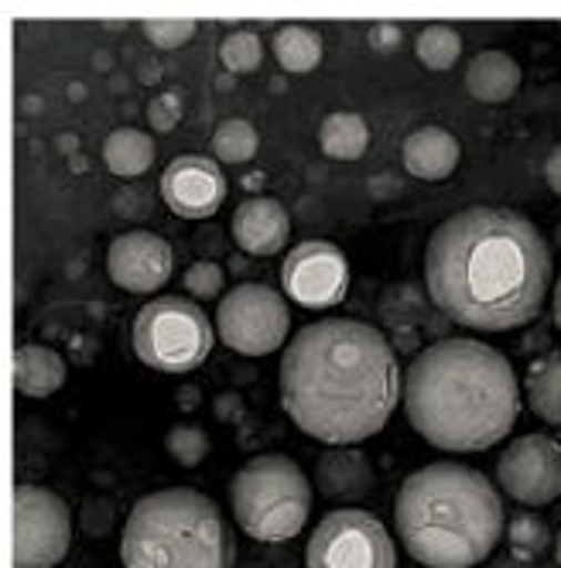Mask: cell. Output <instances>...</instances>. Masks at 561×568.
Wrapping results in <instances>:
<instances>
[{
  "mask_svg": "<svg viewBox=\"0 0 561 568\" xmlns=\"http://www.w3.org/2000/svg\"><path fill=\"white\" fill-rule=\"evenodd\" d=\"M431 302L479 333H507L531 322L551 284L544 233L513 210L466 206L435 226L425 251Z\"/></svg>",
  "mask_w": 561,
  "mask_h": 568,
  "instance_id": "cell-1",
  "label": "cell"
},
{
  "mask_svg": "<svg viewBox=\"0 0 561 568\" xmlns=\"http://www.w3.org/2000/svg\"><path fill=\"white\" fill-rule=\"evenodd\" d=\"M400 390L397 356L367 322H312L280 356V404L305 435L326 445H356L384 432Z\"/></svg>",
  "mask_w": 561,
  "mask_h": 568,
  "instance_id": "cell-2",
  "label": "cell"
},
{
  "mask_svg": "<svg viewBox=\"0 0 561 568\" xmlns=\"http://www.w3.org/2000/svg\"><path fill=\"white\" fill-rule=\"evenodd\" d=\"M411 428L442 453H483L503 442L520 415L510 359L466 336L425 346L405 374Z\"/></svg>",
  "mask_w": 561,
  "mask_h": 568,
  "instance_id": "cell-3",
  "label": "cell"
},
{
  "mask_svg": "<svg viewBox=\"0 0 561 568\" xmlns=\"http://www.w3.org/2000/svg\"><path fill=\"white\" fill-rule=\"evenodd\" d=\"M397 535L425 568H476L503 538V500L472 466L431 463L400 483Z\"/></svg>",
  "mask_w": 561,
  "mask_h": 568,
  "instance_id": "cell-4",
  "label": "cell"
},
{
  "mask_svg": "<svg viewBox=\"0 0 561 568\" xmlns=\"http://www.w3.org/2000/svg\"><path fill=\"white\" fill-rule=\"evenodd\" d=\"M233 558L226 517L206 494L188 486L141 497L120 535L124 568H233Z\"/></svg>",
  "mask_w": 561,
  "mask_h": 568,
  "instance_id": "cell-5",
  "label": "cell"
},
{
  "mask_svg": "<svg viewBox=\"0 0 561 568\" xmlns=\"http://www.w3.org/2000/svg\"><path fill=\"white\" fill-rule=\"evenodd\" d=\"M233 517L254 541H288L312 514V483L302 466L280 453H267L239 466L230 483Z\"/></svg>",
  "mask_w": 561,
  "mask_h": 568,
  "instance_id": "cell-6",
  "label": "cell"
},
{
  "mask_svg": "<svg viewBox=\"0 0 561 568\" xmlns=\"http://www.w3.org/2000/svg\"><path fill=\"white\" fill-rule=\"evenodd\" d=\"M213 349V326L192 298H154L134 318V353L151 371L188 374L206 363Z\"/></svg>",
  "mask_w": 561,
  "mask_h": 568,
  "instance_id": "cell-7",
  "label": "cell"
},
{
  "mask_svg": "<svg viewBox=\"0 0 561 568\" xmlns=\"http://www.w3.org/2000/svg\"><path fill=\"white\" fill-rule=\"evenodd\" d=\"M72 545L69 504L49 486L21 483L11 494V565L55 568Z\"/></svg>",
  "mask_w": 561,
  "mask_h": 568,
  "instance_id": "cell-8",
  "label": "cell"
},
{
  "mask_svg": "<svg viewBox=\"0 0 561 568\" xmlns=\"http://www.w3.org/2000/svg\"><path fill=\"white\" fill-rule=\"evenodd\" d=\"M308 568H397L387 527L356 507L329 510L315 524L305 548Z\"/></svg>",
  "mask_w": 561,
  "mask_h": 568,
  "instance_id": "cell-9",
  "label": "cell"
},
{
  "mask_svg": "<svg viewBox=\"0 0 561 568\" xmlns=\"http://www.w3.org/2000/svg\"><path fill=\"white\" fill-rule=\"evenodd\" d=\"M216 329L230 349L244 356H267L285 346L292 312L285 295H277L267 284H236L216 308Z\"/></svg>",
  "mask_w": 561,
  "mask_h": 568,
  "instance_id": "cell-10",
  "label": "cell"
},
{
  "mask_svg": "<svg viewBox=\"0 0 561 568\" xmlns=\"http://www.w3.org/2000/svg\"><path fill=\"white\" fill-rule=\"evenodd\" d=\"M497 483L517 504L544 507L561 497V442L551 435H520L497 459Z\"/></svg>",
  "mask_w": 561,
  "mask_h": 568,
  "instance_id": "cell-11",
  "label": "cell"
},
{
  "mask_svg": "<svg viewBox=\"0 0 561 568\" xmlns=\"http://www.w3.org/2000/svg\"><path fill=\"white\" fill-rule=\"evenodd\" d=\"M280 284L288 298L305 308H333L346 298L349 261L329 240H305L280 264Z\"/></svg>",
  "mask_w": 561,
  "mask_h": 568,
  "instance_id": "cell-12",
  "label": "cell"
},
{
  "mask_svg": "<svg viewBox=\"0 0 561 568\" xmlns=\"http://www.w3.org/2000/svg\"><path fill=\"white\" fill-rule=\"evenodd\" d=\"M106 271L116 288L151 295L172 277V247L151 230H131L110 243Z\"/></svg>",
  "mask_w": 561,
  "mask_h": 568,
  "instance_id": "cell-13",
  "label": "cell"
},
{
  "mask_svg": "<svg viewBox=\"0 0 561 568\" xmlns=\"http://www.w3.org/2000/svg\"><path fill=\"white\" fill-rule=\"evenodd\" d=\"M162 195L182 220H210L226 199V179L213 158L182 154L162 175Z\"/></svg>",
  "mask_w": 561,
  "mask_h": 568,
  "instance_id": "cell-14",
  "label": "cell"
},
{
  "mask_svg": "<svg viewBox=\"0 0 561 568\" xmlns=\"http://www.w3.org/2000/svg\"><path fill=\"white\" fill-rule=\"evenodd\" d=\"M288 236H292L288 210L271 195H251V199L239 202L236 213H233L236 247L254 254V257H271L277 251H285Z\"/></svg>",
  "mask_w": 561,
  "mask_h": 568,
  "instance_id": "cell-15",
  "label": "cell"
},
{
  "mask_svg": "<svg viewBox=\"0 0 561 568\" xmlns=\"http://www.w3.org/2000/svg\"><path fill=\"white\" fill-rule=\"evenodd\" d=\"M315 486L326 500H364L374 486V466L364 453L336 445V449L318 456Z\"/></svg>",
  "mask_w": 561,
  "mask_h": 568,
  "instance_id": "cell-16",
  "label": "cell"
},
{
  "mask_svg": "<svg viewBox=\"0 0 561 568\" xmlns=\"http://www.w3.org/2000/svg\"><path fill=\"white\" fill-rule=\"evenodd\" d=\"M400 158H405V169L415 179L442 182L459 169L462 148L452 138V131L428 124V128H418L415 134H408L405 148H400Z\"/></svg>",
  "mask_w": 561,
  "mask_h": 568,
  "instance_id": "cell-17",
  "label": "cell"
},
{
  "mask_svg": "<svg viewBox=\"0 0 561 568\" xmlns=\"http://www.w3.org/2000/svg\"><path fill=\"white\" fill-rule=\"evenodd\" d=\"M14 390L24 397H49L65 384V359L52 346L42 343H24L14 349Z\"/></svg>",
  "mask_w": 561,
  "mask_h": 568,
  "instance_id": "cell-18",
  "label": "cell"
},
{
  "mask_svg": "<svg viewBox=\"0 0 561 568\" xmlns=\"http://www.w3.org/2000/svg\"><path fill=\"white\" fill-rule=\"evenodd\" d=\"M520 87V65L507 52H479L466 69V90L479 103H503Z\"/></svg>",
  "mask_w": 561,
  "mask_h": 568,
  "instance_id": "cell-19",
  "label": "cell"
},
{
  "mask_svg": "<svg viewBox=\"0 0 561 568\" xmlns=\"http://www.w3.org/2000/svg\"><path fill=\"white\" fill-rule=\"evenodd\" d=\"M524 390L528 404L541 422L561 425V349H548L531 363Z\"/></svg>",
  "mask_w": 561,
  "mask_h": 568,
  "instance_id": "cell-20",
  "label": "cell"
},
{
  "mask_svg": "<svg viewBox=\"0 0 561 568\" xmlns=\"http://www.w3.org/2000/svg\"><path fill=\"white\" fill-rule=\"evenodd\" d=\"M318 144H323V151L336 161H356V158H364V151L370 144V128L359 113L339 110L323 120V128H318Z\"/></svg>",
  "mask_w": 561,
  "mask_h": 568,
  "instance_id": "cell-21",
  "label": "cell"
},
{
  "mask_svg": "<svg viewBox=\"0 0 561 568\" xmlns=\"http://www.w3.org/2000/svg\"><path fill=\"white\" fill-rule=\"evenodd\" d=\"M103 161L113 175H124V179H134V175H144L151 165H154V141L151 134L144 131H134V128H120L106 138L103 144Z\"/></svg>",
  "mask_w": 561,
  "mask_h": 568,
  "instance_id": "cell-22",
  "label": "cell"
},
{
  "mask_svg": "<svg viewBox=\"0 0 561 568\" xmlns=\"http://www.w3.org/2000/svg\"><path fill=\"white\" fill-rule=\"evenodd\" d=\"M271 49L285 72H312L323 62V34L308 24H285L274 31Z\"/></svg>",
  "mask_w": 561,
  "mask_h": 568,
  "instance_id": "cell-23",
  "label": "cell"
},
{
  "mask_svg": "<svg viewBox=\"0 0 561 568\" xmlns=\"http://www.w3.org/2000/svg\"><path fill=\"white\" fill-rule=\"evenodd\" d=\"M415 55L425 69L446 72L456 65V59L462 55V38L456 28L449 24H428L418 38H415Z\"/></svg>",
  "mask_w": 561,
  "mask_h": 568,
  "instance_id": "cell-24",
  "label": "cell"
},
{
  "mask_svg": "<svg viewBox=\"0 0 561 568\" xmlns=\"http://www.w3.org/2000/svg\"><path fill=\"white\" fill-rule=\"evenodd\" d=\"M257 144H261V138H257L254 124L251 120H239V116L223 120L213 134V154L220 161H226V165H247V161L257 154Z\"/></svg>",
  "mask_w": 561,
  "mask_h": 568,
  "instance_id": "cell-25",
  "label": "cell"
},
{
  "mask_svg": "<svg viewBox=\"0 0 561 568\" xmlns=\"http://www.w3.org/2000/svg\"><path fill=\"white\" fill-rule=\"evenodd\" d=\"M551 545V531L548 524L538 514H513L507 524V548L513 558L520 561H531L541 558Z\"/></svg>",
  "mask_w": 561,
  "mask_h": 568,
  "instance_id": "cell-26",
  "label": "cell"
},
{
  "mask_svg": "<svg viewBox=\"0 0 561 568\" xmlns=\"http://www.w3.org/2000/svg\"><path fill=\"white\" fill-rule=\"evenodd\" d=\"M220 62L233 72V75H247L264 62V45L254 31H233L223 38L220 45Z\"/></svg>",
  "mask_w": 561,
  "mask_h": 568,
  "instance_id": "cell-27",
  "label": "cell"
},
{
  "mask_svg": "<svg viewBox=\"0 0 561 568\" xmlns=\"http://www.w3.org/2000/svg\"><path fill=\"white\" fill-rule=\"evenodd\" d=\"M165 449L169 456L185 466V469H195L198 463L206 459L210 453V435L198 428V425H175L169 435H165Z\"/></svg>",
  "mask_w": 561,
  "mask_h": 568,
  "instance_id": "cell-28",
  "label": "cell"
},
{
  "mask_svg": "<svg viewBox=\"0 0 561 568\" xmlns=\"http://www.w3.org/2000/svg\"><path fill=\"white\" fill-rule=\"evenodd\" d=\"M141 31L157 49H178L195 34V21L192 18H157V21H144Z\"/></svg>",
  "mask_w": 561,
  "mask_h": 568,
  "instance_id": "cell-29",
  "label": "cell"
},
{
  "mask_svg": "<svg viewBox=\"0 0 561 568\" xmlns=\"http://www.w3.org/2000/svg\"><path fill=\"white\" fill-rule=\"evenodd\" d=\"M223 284H226L223 267L213 264V261H198V264H192L185 271V292L195 295V298H216V295H223Z\"/></svg>",
  "mask_w": 561,
  "mask_h": 568,
  "instance_id": "cell-30",
  "label": "cell"
},
{
  "mask_svg": "<svg viewBox=\"0 0 561 568\" xmlns=\"http://www.w3.org/2000/svg\"><path fill=\"white\" fill-rule=\"evenodd\" d=\"M182 120V97L178 93H157L151 103H147V124L151 131H172L178 128Z\"/></svg>",
  "mask_w": 561,
  "mask_h": 568,
  "instance_id": "cell-31",
  "label": "cell"
},
{
  "mask_svg": "<svg viewBox=\"0 0 561 568\" xmlns=\"http://www.w3.org/2000/svg\"><path fill=\"white\" fill-rule=\"evenodd\" d=\"M544 179H548L551 192L561 195V144H554L551 154H548V161H544Z\"/></svg>",
  "mask_w": 561,
  "mask_h": 568,
  "instance_id": "cell-32",
  "label": "cell"
},
{
  "mask_svg": "<svg viewBox=\"0 0 561 568\" xmlns=\"http://www.w3.org/2000/svg\"><path fill=\"white\" fill-rule=\"evenodd\" d=\"M370 38L377 42V49H380V52H387V49H394V45L400 42V28H394V24H377Z\"/></svg>",
  "mask_w": 561,
  "mask_h": 568,
  "instance_id": "cell-33",
  "label": "cell"
},
{
  "mask_svg": "<svg viewBox=\"0 0 561 568\" xmlns=\"http://www.w3.org/2000/svg\"><path fill=\"white\" fill-rule=\"evenodd\" d=\"M554 326L561 329V277L554 284Z\"/></svg>",
  "mask_w": 561,
  "mask_h": 568,
  "instance_id": "cell-34",
  "label": "cell"
},
{
  "mask_svg": "<svg viewBox=\"0 0 561 568\" xmlns=\"http://www.w3.org/2000/svg\"><path fill=\"white\" fill-rule=\"evenodd\" d=\"M554 558H558V565H561V531H558V538H554Z\"/></svg>",
  "mask_w": 561,
  "mask_h": 568,
  "instance_id": "cell-35",
  "label": "cell"
}]
</instances>
